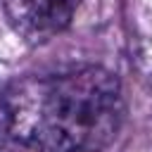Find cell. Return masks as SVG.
<instances>
[{"mask_svg": "<svg viewBox=\"0 0 152 152\" xmlns=\"http://www.w3.org/2000/svg\"><path fill=\"white\" fill-rule=\"evenodd\" d=\"M124 112L119 78L95 64L24 76L0 93V131L33 152H102Z\"/></svg>", "mask_w": 152, "mask_h": 152, "instance_id": "obj_1", "label": "cell"}, {"mask_svg": "<svg viewBox=\"0 0 152 152\" xmlns=\"http://www.w3.org/2000/svg\"><path fill=\"white\" fill-rule=\"evenodd\" d=\"M83 0H5L10 26L28 43H45L62 33Z\"/></svg>", "mask_w": 152, "mask_h": 152, "instance_id": "obj_2", "label": "cell"}, {"mask_svg": "<svg viewBox=\"0 0 152 152\" xmlns=\"http://www.w3.org/2000/svg\"><path fill=\"white\" fill-rule=\"evenodd\" d=\"M0 152H12V150H0Z\"/></svg>", "mask_w": 152, "mask_h": 152, "instance_id": "obj_3", "label": "cell"}]
</instances>
